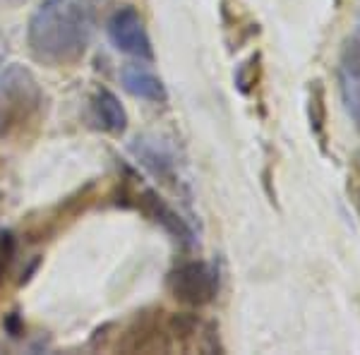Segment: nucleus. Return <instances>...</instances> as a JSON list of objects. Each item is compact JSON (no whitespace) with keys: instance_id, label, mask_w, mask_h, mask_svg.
I'll use <instances>...</instances> for the list:
<instances>
[{"instance_id":"nucleus-1","label":"nucleus","mask_w":360,"mask_h":355,"mask_svg":"<svg viewBox=\"0 0 360 355\" xmlns=\"http://www.w3.org/2000/svg\"><path fill=\"white\" fill-rule=\"evenodd\" d=\"M94 32V0H44L29 17L27 46L46 67H72L86 56Z\"/></svg>"},{"instance_id":"nucleus-8","label":"nucleus","mask_w":360,"mask_h":355,"mask_svg":"<svg viewBox=\"0 0 360 355\" xmlns=\"http://www.w3.org/2000/svg\"><path fill=\"white\" fill-rule=\"evenodd\" d=\"M91 110H94V118L101 125V130L111 132V135H123L127 130V110L111 89L101 86L96 91L91 98Z\"/></svg>"},{"instance_id":"nucleus-16","label":"nucleus","mask_w":360,"mask_h":355,"mask_svg":"<svg viewBox=\"0 0 360 355\" xmlns=\"http://www.w3.org/2000/svg\"><path fill=\"white\" fill-rule=\"evenodd\" d=\"M0 60H3V39H0Z\"/></svg>"},{"instance_id":"nucleus-12","label":"nucleus","mask_w":360,"mask_h":355,"mask_svg":"<svg viewBox=\"0 0 360 355\" xmlns=\"http://www.w3.org/2000/svg\"><path fill=\"white\" fill-rule=\"evenodd\" d=\"M15 257H17L15 235L10 231H3V233H0V293H3L5 281H8L10 271H13Z\"/></svg>"},{"instance_id":"nucleus-14","label":"nucleus","mask_w":360,"mask_h":355,"mask_svg":"<svg viewBox=\"0 0 360 355\" xmlns=\"http://www.w3.org/2000/svg\"><path fill=\"white\" fill-rule=\"evenodd\" d=\"M22 3H27V0H0V5H8V8H20Z\"/></svg>"},{"instance_id":"nucleus-15","label":"nucleus","mask_w":360,"mask_h":355,"mask_svg":"<svg viewBox=\"0 0 360 355\" xmlns=\"http://www.w3.org/2000/svg\"><path fill=\"white\" fill-rule=\"evenodd\" d=\"M353 197H356V209H358V214H360V192L353 190Z\"/></svg>"},{"instance_id":"nucleus-4","label":"nucleus","mask_w":360,"mask_h":355,"mask_svg":"<svg viewBox=\"0 0 360 355\" xmlns=\"http://www.w3.org/2000/svg\"><path fill=\"white\" fill-rule=\"evenodd\" d=\"M106 34L120 53L135 58L139 63H152L154 60V49L152 39L147 34L142 15L137 13V8L132 5H123V8L113 10V15L106 22Z\"/></svg>"},{"instance_id":"nucleus-7","label":"nucleus","mask_w":360,"mask_h":355,"mask_svg":"<svg viewBox=\"0 0 360 355\" xmlns=\"http://www.w3.org/2000/svg\"><path fill=\"white\" fill-rule=\"evenodd\" d=\"M132 154H135V159L139 164L147 168L149 173H154L156 178L168 180V183L176 178V161H173V154L161 147L159 139H135Z\"/></svg>"},{"instance_id":"nucleus-2","label":"nucleus","mask_w":360,"mask_h":355,"mask_svg":"<svg viewBox=\"0 0 360 355\" xmlns=\"http://www.w3.org/2000/svg\"><path fill=\"white\" fill-rule=\"evenodd\" d=\"M46 94L37 75L20 63L0 67V142H22L44 118Z\"/></svg>"},{"instance_id":"nucleus-11","label":"nucleus","mask_w":360,"mask_h":355,"mask_svg":"<svg viewBox=\"0 0 360 355\" xmlns=\"http://www.w3.org/2000/svg\"><path fill=\"white\" fill-rule=\"evenodd\" d=\"M341 82V98H344L346 113L356 123L360 132V77H348V75H339Z\"/></svg>"},{"instance_id":"nucleus-5","label":"nucleus","mask_w":360,"mask_h":355,"mask_svg":"<svg viewBox=\"0 0 360 355\" xmlns=\"http://www.w3.org/2000/svg\"><path fill=\"white\" fill-rule=\"evenodd\" d=\"M127 200H132V207L139 209L149 221H154L156 226H161L173 240H178L180 245L190 247L195 243V231L185 224V219L173 209L164 197L152 188H144V185H130L127 190Z\"/></svg>"},{"instance_id":"nucleus-9","label":"nucleus","mask_w":360,"mask_h":355,"mask_svg":"<svg viewBox=\"0 0 360 355\" xmlns=\"http://www.w3.org/2000/svg\"><path fill=\"white\" fill-rule=\"evenodd\" d=\"M307 118L310 130L315 135L319 149L327 151V106H324V86L319 79L310 82V98H307Z\"/></svg>"},{"instance_id":"nucleus-13","label":"nucleus","mask_w":360,"mask_h":355,"mask_svg":"<svg viewBox=\"0 0 360 355\" xmlns=\"http://www.w3.org/2000/svg\"><path fill=\"white\" fill-rule=\"evenodd\" d=\"M353 190L360 192V151L353 156Z\"/></svg>"},{"instance_id":"nucleus-6","label":"nucleus","mask_w":360,"mask_h":355,"mask_svg":"<svg viewBox=\"0 0 360 355\" xmlns=\"http://www.w3.org/2000/svg\"><path fill=\"white\" fill-rule=\"evenodd\" d=\"M120 84L127 94H132L135 98L142 101H152V103H164L168 98L166 84L161 82V77L149 70L144 63H127L120 67Z\"/></svg>"},{"instance_id":"nucleus-3","label":"nucleus","mask_w":360,"mask_h":355,"mask_svg":"<svg viewBox=\"0 0 360 355\" xmlns=\"http://www.w3.org/2000/svg\"><path fill=\"white\" fill-rule=\"evenodd\" d=\"M166 288L178 302L188 307H205L217 300L219 293V271L217 266L200 259H190L178 264L168 273Z\"/></svg>"},{"instance_id":"nucleus-10","label":"nucleus","mask_w":360,"mask_h":355,"mask_svg":"<svg viewBox=\"0 0 360 355\" xmlns=\"http://www.w3.org/2000/svg\"><path fill=\"white\" fill-rule=\"evenodd\" d=\"M339 75L360 77V29L351 32L341 46V70Z\"/></svg>"}]
</instances>
